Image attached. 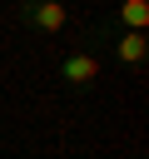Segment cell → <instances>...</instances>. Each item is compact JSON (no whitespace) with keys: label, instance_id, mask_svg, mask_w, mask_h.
Here are the masks:
<instances>
[{"label":"cell","instance_id":"7a4b0ae2","mask_svg":"<svg viewBox=\"0 0 149 159\" xmlns=\"http://www.w3.org/2000/svg\"><path fill=\"white\" fill-rule=\"evenodd\" d=\"M99 70H104V65H99L94 50H65L60 65H55V75H60L70 89H94V84H99Z\"/></svg>","mask_w":149,"mask_h":159},{"label":"cell","instance_id":"6da1fadb","mask_svg":"<svg viewBox=\"0 0 149 159\" xmlns=\"http://www.w3.org/2000/svg\"><path fill=\"white\" fill-rule=\"evenodd\" d=\"M15 15H20V25L35 30V35H65V30H70V10H65V0H20Z\"/></svg>","mask_w":149,"mask_h":159},{"label":"cell","instance_id":"3957f363","mask_svg":"<svg viewBox=\"0 0 149 159\" xmlns=\"http://www.w3.org/2000/svg\"><path fill=\"white\" fill-rule=\"evenodd\" d=\"M104 25H109V30H134V35H144V30H149V0H119Z\"/></svg>","mask_w":149,"mask_h":159}]
</instances>
